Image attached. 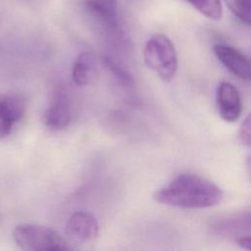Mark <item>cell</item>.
I'll list each match as a JSON object with an SVG mask.
<instances>
[{
	"instance_id": "cell-1",
	"label": "cell",
	"mask_w": 251,
	"mask_h": 251,
	"mask_svg": "<svg viewBox=\"0 0 251 251\" xmlns=\"http://www.w3.org/2000/svg\"><path fill=\"white\" fill-rule=\"evenodd\" d=\"M160 204L185 209L216 206L224 199V191L214 182L194 174H180L153 195Z\"/></svg>"
},
{
	"instance_id": "cell-2",
	"label": "cell",
	"mask_w": 251,
	"mask_h": 251,
	"mask_svg": "<svg viewBox=\"0 0 251 251\" xmlns=\"http://www.w3.org/2000/svg\"><path fill=\"white\" fill-rule=\"evenodd\" d=\"M12 236L19 247L31 251H62L74 247L53 228L35 224H21L17 226Z\"/></svg>"
},
{
	"instance_id": "cell-3",
	"label": "cell",
	"mask_w": 251,
	"mask_h": 251,
	"mask_svg": "<svg viewBox=\"0 0 251 251\" xmlns=\"http://www.w3.org/2000/svg\"><path fill=\"white\" fill-rule=\"evenodd\" d=\"M146 66L163 81L172 80L177 70V55L174 43L165 34L152 35L143 50Z\"/></svg>"
},
{
	"instance_id": "cell-4",
	"label": "cell",
	"mask_w": 251,
	"mask_h": 251,
	"mask_svg": "<svg viewBox=\"0 0 251 251\" xmlns=\"http://www.w3.org/2000/svg\"><path fill=\"white\" fill-rule=\"evenodd\" d=\"M66 238L75 249V245L93 242L99 232V226L95 217L86 211H76L68 220Z\"/></svg>"
},
{
	"instance_id": "cell-5",
	"label": "cell",
	"mask_w": 251,
	"mask_h": 251,
	"mask_svg": "<svg viewBox=\"0 0 251 251\" xmlns=\"http://www.w3.org/2000/svg\"><path fill=\"white\" fill-rule=\"evenodd\" d=\"M44 124L51 129L60 130L67 127L71 121V104L67 90L57 87L43 116Z\"/></svg>"
},
{
	"instance_id": "cell-6",
	"label": "cell",
	"mask_w": 251,
	"mask_h": 251,
	"mask_svg": "<svg viewBox=\"0 0 251 251\" xmlns=\"http://www.w3.org/2000/svg\"><path fill=\"white\" fill-rule=\"evenodd\" d=\"M25 111V99L16 94H0V139L7 137Z\"/></svg>"
},
{
	"instance_id": "cell-7",
	"label": "cell",
	"mask_w": 251,
	"mask_h": 251,
	"mask_svg": "<svg viewBox=\"0 0 251 251\" xmlns=\"http://www.w3.org/2000/svg\"><path fill=\"white\" fill-rule=\"evenodd\" d=\"M216 102L222 119L228 123L238 120L242 112V103L237 88L226 81H222L216 92Z\"/></svg>"
},
{
	"instance_id": "cell-8",
	"label": "cell",
	"mask_w": 251,
	"mask_h": 251,
	"mask_svg": "<svg viewBox=\"0 0 251 251\" xmlns=\"http://www.w3.org/2000/svg\"><path fill=\"white\" fill-rule=\"evenodd\" d=\"M213 51L218 60L234 75L241 79L249 80L251 77V69L249 60L235 48L225 45L217 44L214 46Z\"/></svg>"
},
{
	"instance_id": "cell-9",
	"label": "cell",
	"mask_w": 251,
	"mask_h": 251,
	"mask_svg": "<svg viewBox=\"0 0 251 251\" xmlns=\"http://www.w3.org/2000/svg\"><path fill=\"white\" fill-rule=\"evenodd\" d=\"M99 74V65L96 56L91 52L80 53L73 67V80L77 85H87L93 82Z\"/></svg>"
},
{
	"instance_id": "cell-10",
	"label": "cell",
	"mask_w": 251,
	"mask_h": 251,
	"mask_svg": "<svg viewBox=\"0 0 251 251\" xmlns=\"http://www.w3.org/2000/svg\"><path fill=\"white\" fill-rule=\"evenodd\" d=\"M194 7L203 16L210 20H220L223 16L221 0H184Z\"/></svg>"
},
{
	"instance_id": "cell-11",
	"label": "cell",
	"mask_w": 251,
	"mask_h": 251,
	"mask_svg": "<svg viewBox=\"0 0 251 251\" xmlns=\"http://www.w3.org/2000/svg\"><path fill=\"white\" fill-rule=\"evenodd\" d=\"M230 12L243 24L249 25L251 21L250 5L251 0H226Z\"/></svg>"
},
{
	"instance_id": "cell-12",
	"label": "cell",
	"mask_w": 251,
	"mask_h": 251,
	"mask_svg": "<svg viewBox=\"0 0 251 251\" xmlns=\"http://www.w3.org/2000/svg\"><path fill=\"white\" fill-rule=\"evenodd\" d=\"M104 63L106 67L113 73V75L124 84L126 85H131L133 83V79L130 75V74L125 70L124 67H122L118 62H116L111 57H105Z\"/></svg>"
},
{
	"instance_id": "cell-13",
	"label": "cell",
	"mask_w": 251,
	"mask_h": 251,
	"mask_svg": "<svg viewBox=\"0 0 251 251\" xmlns=\"http://www.w3.org/2000/svg\"><path fill=\"white\" fill-rule=\"evenodd\" d=\"M239 138L242 144L250 146V117L247 116L242 123L239 131Z\"/></svg>"
},
{
	"instance_id": "cell-14",
	"label": "cell",
	"mask_w": 251,
	"mask_h": 251,
	"mask_svg": "<svg viewBox=\"0 0 251 251\" xmlns=\"http://www.w3.org/2000/svg\"><path fill=\"white\" fill-rule=\"evenodd\" d=\"M236 243L240 246V247H242V248H244V249H247V250H250V248H251V241H250V236L249 235H246V236H240V237H237L236 238Z\"/></svg>"
},
{
	"instance_id": "cell-15",
	"label": "cell",
	"mask_w": 251,
	"mask_h": 251,
	"mask_svg": "<svg viewBox=\"0 0 251 251\" xmlns=\"http://www.w3.org/2000/svg\"><path fill=\"white\" fill-rule=\"evenodd\" d=\"M106 1H110V2H113V3H116V0H106Z\"/></svg>"
}]
</instances>
